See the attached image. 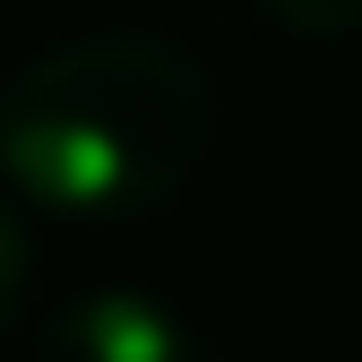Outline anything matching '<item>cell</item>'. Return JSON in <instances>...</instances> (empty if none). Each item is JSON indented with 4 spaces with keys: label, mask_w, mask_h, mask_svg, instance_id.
Returning <instances> with one entry per match:
<instances>
[{
    "label": "cell",
    "mask_w": 362,
    "mask_h": 362,
    "mask_svg": "<svg viewBox=\"0 0 362 362\" xmlns=\"http://www.w3.org/2000/svg\"><path fill=\"white\" fill-rule=\"evenodd\" d=\"M216 147V78L164 35L52 43L0 95V173L52 216L164 207Z\"/></svg>",
    "instance_id": "obj_1"
},
{
    "label": "cell",
    "mask_w": 362,
    "mask_h": 362,
    "mask_svg": "<svg viewBox=\"0 0 362 362\" xmlns=\"http://www.w3.org/2000/svg\"><path fill=\"white\" fill-rule=\"evenodd\" d=\"M26 362H207L199 328L139 285H95L43 320Z\"/></svg>",
    "instance_id": "obj_2"
},
{
    "label": "cell",
    "mask_w": 362,
    "mask_h": 362,
    "mask_svg": "<svg viewBox=\"0 0 362 362\" xmlns=\"http://www.w3.org/2000/svg\"><path fill=\"white\" fill-rule=\"evenodd\" d=\"M259 9L285 35H302V43H337V35L362 26V0H259Z\"/></svg>",
    "instance_id": "obj_3"
},
{
    "label": "cell",
    "mask_w": 362,
    "mask_h": 362,
    "mask_svg": "<svg viewBox=\"0 0 362 362\" xmlns=\"http://www.w3.org/2000/svg\"><path fill=\"white\" fill-rule=\"evenodd\" d=\"M26 285H35V242H26L18 207L0 199V337H9V320L26 310Z\"/></svg>",
    "instance_id": "obj_4"
},
{
    "label": "cell",
    "mask_w": 362,
    "mask_h": 362,
    "mask_svg": "<svg viewBox=\"0 0 362 362\" xmlns=\"http://www.w3.org/2000/svg\"><path fill=\"white\" fill-rule=\"evenodd\" d=\"M0 95H9V78H0Z\"/></svg>",
    "instance_id": "obj_5"
}]
</instances>
